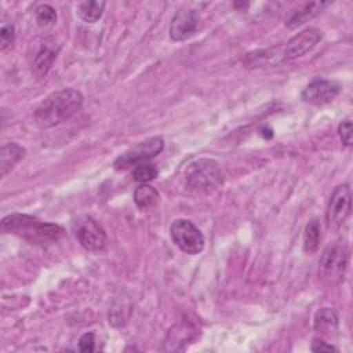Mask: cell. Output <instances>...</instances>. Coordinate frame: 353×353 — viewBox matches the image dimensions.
<instances>
[{
    "instance_id": "52a82bcc",
    "label": "cell",
    "mask_w": 353,
    "mask_h": 353,
    "mask_svg": "<svg viewBox=\"0 0 353 353\" xmlns=\"http://www.w3.org/2000/svg\"><path fill=\"white\" fill-rule=\"evenodd\" d=\"M164 149V141L160 137H152L130 148L127 152L120 154L113 165L116 170H125L131 165H139L153 157H156Z\"/></svg>"
},
{
    "instance_id": "7a4b0ae2",
    "label": "cell",
    "mask_w": 353,
    "mask_h": 353,
    "mask_svg": "<svg viewBox=\"0 0 353 353\" xmlns=\"http://www.w3.org/2000/svg\"><path fill=\"white\" fill-rule=\"evenodd\" d=\"M83 106V95L73 88L50 94L34 110L33 121L40 128L55 127L73 117Z\"/></svg>"
},
{
    "instance_id": "d6986e66",
    "label": "cell",
    "mask_w": 353,
    "mask_h": 353,
    "mask_svg": "<svg viewBox=\"0 0 353 353\" xmlns=\"http://www.w3.org/2000/svg\"><path fill=\"white\" fill-rule=\"evenodd\" d=\"M338 327V316L330 307L320 309L314 316V330L320 334H330Z\"/></svg>"
},
{
    "instance_id": "3957f363",
    "label": "cell",
    "mask_w": 353,
    "mask_h": 353,
    "mask_svg": "<svg viewBox=\"0 0 353 353\" xmlns=\"http://www.w3.org/2000/svg\"><path fill=\"white\" fill-rule=\"evenodd\" d=\"M185 181L190 190L199 193H210L222 185L223 174L215 160L197 159L186 167Z\"/></svg>"
},
{
    "instance_id": "5b68a950",
    "label": "cell",
    "mask_w": 353,
    "mask_h": 353,
    "mask_svg": "<svg viewBox=\"0 0 353 353\" xmlns=\"http://www.w3.org/2000/svg\"><path fill=\"white\" fill-rule=\"evenodd\" d=\"M174 244L183 252L196 255L204 248V236L200 229L189 219H175L170 226Z\"/></svg>"
},
{
    "instance_id": "6da1fadb",
    "label": "cell",
    "mask_w": 353,
    "mask_h": 353,
    "mask_svg": "<svg viewBox=\"0 0 353 353\" xmlns=\"http://www.w3.org/2000/svg\"><path fill=\"white\" fill-rule=\"evenodd\" d=\"M1 230L15 234L28 243L39 247H48L59 241L65 229L57 223L41 222L40 219L26 214H11L3 218Z\"/></svg>"
},
{
    "instance_id": "ba28073f",
    "label": "cell",
    "mask_w": 353,
    "mask_h": 353,
    "mask_svg": "<svg viewBox=\"0 0 353 353\" xmlns=\"http://www.w3.org/2000/svg\"><path fill=\"white\" fill-rule=\"evenodd\" d=\"M76 237L81 247L91 252L102 251L108 244L105 229L91 216H84L83 221H79Z\"/></svg>"
},
{
    "instance_id": "7402d4cb",
    "label": "cell",
    "mask_w": 353,
    "mask_h": 353,
    "mask_svg": "<svg viewBox=\"0 0 353 353\" xmlns=\"http://www.w3.org/2000/svg\"><path fill=\"white\" fill-rule=\"evenodd\" d=\"M15 40V29L12 23H3L0 28V50L1 52H6Z\"/></svg>"
},
{
    "instance_id": "44dd1931",
    "label": "cell",
    "mask_w": 353,
    "mask_h": 353,
    "mask_svg": "<svg viewBox=\"0 0 353 353\" xmlns=\"http://www.w3.org/2000/svg\"><path fill=\"white\" fill-rule=\"evenodd\" d=\"M157 174H159V171L154 165L142 163L134 168L132 178H134V181H137L139 183H146V182L153 181L157 176Z\"/></svg>"
},
{
    "instance_id": "cb8c5ba5",
    "label": "cell",
    "mask_w": 353,
    "mask_h": 353,
    "mask_svg": "<svg viewBox=\"0 0 353 353\" xmlns=\"http://www.w3.org/2000/svg\"><path fill=\"white\" fill-rule=\"evenodd\" d=\"M95 349V336L92 332H85L79 339V350L80 352H94Z\"/></svg>"
},
{
    "instance_id": "30bf717a",
    "label": "cell",
    "mask_w": 353,
    "mask_h": 353,
    "mask_svg": "<svg viewBox=\"0 0 353 353\" xmlns=\"http://www.w3.org/2000/svg\"><path fill=\"white\" fill-rule=\"evenodd\" d=\"M341 90V84L335 81L325 79H314L303 88L301 97L307 103L324 105L334 101L339 95Z\"/></svg>"
},
{
    "instance_id": "8992f818",
    "label": "cell",
    "mask_w": 353,
    "mask_h": 353,
    "mask_svg": "<svg viewBox=\"0 0 353 353\" xmlns=\"http://www.w3.org/2000/svg\"><path fill=\"white\" fill-rule=\"evenodd\" d=\"M352 210V192L347 183L338 185L334 192L331 193L327 212H325V222L330 230H338L347 216L350 215Z\"/></svg>"
},
{
    "instance_id": "2e32d148",
    "label": "cell",
    "mask_w": 353,
    "mask_h": 353,
    "mask_svg": "<svg viewBox=\"0 0 353 353\" xmlns=\"http://www.w3.org/2000/svg\"><path fill=\"white\" fill-rule=\"evenodd\" d=\"M55 52L47 47L43 46L40 47V50L36 52L34 58H33V63H32V72L36 77H43L47 74V72L50 70V68L52 66L54 61H55Z\"/></svg>"
},
{
    "instance_id": "d4e9b609",
    "label": "cell",
    "mask_w": 353,
    "mask_h": 353,
    "mask_svg": "<svg viewBox=\"0 0 353 353\" xmlns=\"http://www.w3.org/2000/svg\"><path fill=\"white\" fill-rule=\"evenodd\" d=\"M312 350H313V352H338V349H336L334 345L327 343L325 341L319 339V338H316V339L312 342Z\"/></svg>"
},
{
    "instance_id": "ac0fdd59",
    "label": "cell",
    "mask_w": 353,
    "mask_h": 353,
    "mask_svg": "<svg viewBox=\"0 0 353 353\" xmlns=\"http://www.w3.org/2000/svg\"><path fill=\"white\" fill-rule=\"evenodd\" d=\"M159 192L150 185L142 183L134 190V201L141 210H149L154 207L159 203Z\"/></svg>"
},
{
    "instance_id": "e0dca14e",
    "label": "cell",
    "mask_w": 353,
    "mask_h": 353,
    "mask_svg": "<svg viewBox=\"0 0 353 353\" xmlns=\"http://www.w3.org/2000/svg\"><path fill=\"white\" fill-rule=\"evenodd\" d=\"M321 240V226L319 219L313 218L307 222L303 232V251L306 254H314L319 250Z\"/></svg>"
},
{
    "instance_id": "8fae6325",
    "label": "cell",
    "mask_w": 353,
    "mask_h": 353,
    "mask_svg": "<svg viewBox=\"0 0 353 353\" xmlns=\"http://www.w3.org/2000/svg\"><path fill=\"white\" fill-rule=\"evenodd\" d=\"M199 26V14L194 10H179L171 19L170 37L174 41L190 39Z\"/></svg>"
},
{
    "instance_id": "4fadbf2b",
    "label": "cell",
    "mask_w": 353,
    "mask_h": 353,
    "mask_svg": "<svg viewBox=\"0 0 353 353\" xmlns=\"http://www.w3.org/2000/svg\"><path fill=\"white\" fill-rule=\"evenodd\" d=\"M284 61L283 47H272L268 50H258L248 52L244 58L245 68H263L270 65H277Z\"/></svg>"
},
{
    "instance_id": "9c48e42d",
    "label": "cell",
    "mask_w": 353,
    "mask_h": 353,
    "mask_svg": "<svg viewBox=\"0 0 353 353\" xmlns=\"http://www.w3.org/2000/svg\"><path fill=\"white\" fill-rule=\"evenodd\" d=\"M323 39V32L317 28H307L294 37H291L287 44L283 47L284 61L296 59L306 52L312 51Z\"/></svg>"
},
{
    "instance_id": "ffe728a7",
    "label": "cell",
    "mask_w": 353,
    "mask_h": 353,
    "mask_svg": "<svg viewBox=\"0 0 353 353\" xmlns=\"http://www.w3.org/2000/svg\"><path fill=\"white\" fill-rule=\"evenodd\" d=\"M34 15L40 28H50L57 22V11L48 4H40L36 7Z\"/></svg>"
},
{
    "instance_id": "603a6c76",
    "label": "cell",
    "mask_w": 353,
    "mask_h": 353,
    "mask_svg": "<svg viewBox=\"0 0 353 353\" xmlns=\"http://www.w3.org/2000/svg\"><path fill=\"white\" fill-rule=\"evenodd\" d=\"M338 134H339V138H341V141L345 146L352 145L353 135H352V120L350 119H346V120L341 121V124L338 127Z\"/></svg>"
},
{
    "instance_id": "277c9868",
    "label": "cell",
    "mask_w": 353,
    "mask_h": 353,
    "mask_svg": "<svg viewBox=\"0 0 353 353\" xmlns=\"http://www.w3.org/2000/svg\"><path fill=\"white\" fill-rule=\"evenodd\" d=\"M349 261V250L345 241L328 244L319 261V276L325 284H339L343 280Z\"/></svg>"
},
{
    "instance_id": "9a60e30c",
    "label": "cell",
    "mask_w": 353,
    "mask_h": 353,
    "mask_svg": "<svg viewBox=\"0 0 353 353\" xmlns=\"http://www.w3.org/2000/svg\"><path fill=\"white\" fill-rule=\"evenodd\" d=\"M106 3L105 1H98V0H85L80 1L76 7V12L80 19H83L87 23H94L97 22L105 10Z\"/></svg>"
},
{
    "instance_id": "5bb4252c",
    "label": "cell",
    "mask_w": 353,
    "mask_h": 353,
    "mask_svg": "<svg viewBox=\"0 0 353 353\" xmlns=\"http://www.w3.org/2000/svg\"><path fill=\"white\" fill-rule=\"evenodd\" d=\"M25 149L15 142L4 143L0 149V175L6 176L23 157Z\"/></svg>"
},
{
    "instance_id": "7c38bea8",
    "label": "cell",
    "mask_w": 353,
    "mask_h": 353,
    "mask_svg": "<svg viewBox=\"0 0 353 353\" xmlns=\"http://www.w3.org/2000/svg\"><path fill=\"white\" fill-rule=\"evenodd\" d=\"M330 1H312V3H305L302 6H298L288 18H285V26L288 29H295L309 19L314 18L317 14H320L327 6H330Z\"/></svg>"
}]
</instances>
